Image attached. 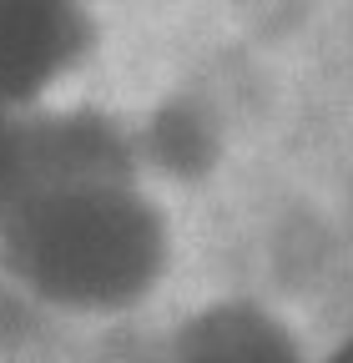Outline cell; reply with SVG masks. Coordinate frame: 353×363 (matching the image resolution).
I'll return each instance as SVG.
<instances>
[{
  "label": "cell",
  "instance_id": "1",
  "mask_svg": "<svg viewBox=\"0 0 353 363\" xmlns=\"http://www.w3.org/2000/svg\"><path fill=\"white\" fill-rule=\"evenodd\" d=\"M176 257L172 217L126 162H40L0 207V272L40 308L116 318L157 298Z\"/></svg>",
  "mask_w": 353,
  "mask_h": 363
},
{
  "label": "cell",
  "instance_id": "2",
  "mask_svg": "<svg viewBox=\"0 0 353 363\" xmlns=\"http://www.w3.org/2000/svg\"><path fill=\"white\" fill-rule=\"evenodd\" d=\"M91 51V0H0V96L16 111H51Z\"/></svg>",
  "mask_w": 353,
  "mask_h": 363
},
{
  "label": "cell",
  "instance_id": "3",
  "mask_svg": "<svg viewBox=\"0 0 353 363\" xmlns=\"http://www.w3.org/2000/svg\"><path fill=\"white\" fill-rule=\"evenodd\" d=\"M172 363H308V343L262 298H212L172 338Z\"/></svg>",
  "mask_w": 353,
  "mask_h": 363
},
{
  "label": "cell",
  "instance_id": "4",
  "mask_svg": "<svg viewBox=\"0 0 353 363\" xmlns=\"http://www.w3.org/2000/svg\"><path fill=\"white\" fill-rule=\"evenodd\" d=\"M26 136H30V116L0 96V207L26 177Z\"/></svg>",
  "mask_w": 353,
  "mask_h": 363
}]
</instances>
